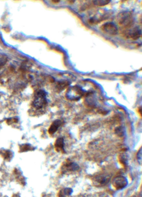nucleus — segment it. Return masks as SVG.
I'll return each instance as SVG.
<instances>
[{
    "label": "nucleus",
    "instance_id": "obj_7",
    "mask_svg": "<svg viewBox=\"0 0 142 197\" xmlns=\"http://www.w3.org/2000/svg\"><path fill=\"white\" fill-rule=\"evenodd\" d=\"M54 147L57 152H61L62 153H65L64 149V141L62 138H58L54 144Z\"/></svg>",
    "mask_w": 142,
    "mask_h": 197
},
{
    "label": "nucleus",
    "instance_id": "obj_3",
    "mask_svg": "<svg viewBox=\"0 0 142 197\" xmlns=\"http://www.w3.org/2000/svg\"><path fill=\"white\" fill-rule=\"evenodd\" d=\"M47 104L46 98V93L43 91L41 90L37 92L36 94L35 100L34 101V105L37 108H41Z\"/></svg>",
    "mask_w": 142,
    "mask_h": 197
},
{
    "label": "nucleus",
    "instance_id": "obj_2",
    "mask_svg": "<svg viewBox=\"0 0 142 197\" xmlns=\"http://www.w3.org/2000/svg\"><path fill=\"white\" fill-rule=\"evenodd\" d=\"M83 92L82 89L79 86H73L69 88L67 90L66 96L67 98L71 101H78L82 97Z\"/></svg>",
    "mask_w": 142,
    "mask_h": 197
},
{
    "label": "nucleus",
    "instance_id": "obj_1",
    "mask_svg": "<svg viewBox=\"0 0 142 197\" xmlns=\"http://www.w3.org/2000/svg\"><path fill=\"white\" fill-rule=\"evenodd\" d=\"M117 21L122 27L128 28L133 24L134 18L130 12L123 11L117 15Z\"/></svg>",
    "mask_w": 142,
    "mask_h": 197
},
{
    "label": "nucleus",
    "instance_id": "obj_13",
    "mask_svg": "<svg viewBox=\"0 0 142 197\" xmlns=\"http://www.w3.org/2000/svg\"><path fill=\"white\" fill-rule=\"evenodd\" d=\"M7 61V58L5 55L0 54V66L4 65L6 62Z\"/></svg>",
    "mask_w": 142,
    "mask_h": 197
},
{
    "label": "nucleus",
    "instance_id": "obj_4",
    "mask_svg": "<svg viewBox=\"0 0 142 197\" xmlns=\"http://www.w3.org/2000/svg\"><path fill=\"white\" fill-rule=\"evenodd\" d=\"M100 29L106 34L110 35H115L118 32V29L116 25L112 22L106 23L103 24L100 27Z\"/></svg>",
    "mask_w": 142,
    "mask_h": 197
},
{
    "label": "nucleus",
    "instance_id": "obj_11",
    "mask_svg": "<svg viewBox=\"0 0 142 197\" xmlns=\"http://www.w3.org/2000/svg\"><path fill=\"white\" fill-rule=\"evenodd\" d=\"M108 181L109 178L105 176H99L95 178V182L100 184H105V183H108Z\"/></svg>",
    "mask_w": 142,
    "mask_h": 197
},
{
    "label": "nucleus",
    "instance_id": "obj_9",
    "mask_svg": "<svg viewBox=\"0 0 142 197\" xmlns=\"http://www.w3.org/2000/svg\"><path fill=\"white\" fill-rule=\"evenodd\" d=\"M72 193V190L70 188H65L61 190L58 194V197H67Z\"/></svg>",
    "mask_w": 142,
    "mask_h": 197
},
{
    "label": "nucleus",
    "instance_id": "obj_5",
    "mask_svg": "<svg viewBox=\"0 0 142 197\" xmlns=\"http://www.w3.org/2000/svg\"><path fill=\"white\" fill-rule=\"evenodd\" d=\"M127 185H128V180L124 176H117L113 180V186L117 190L123 189Z\"/></svg>",
    "mask_w": 142,
    "mask_h": 197
},
{
    "label": "nucleus",
    "instance_id": "obj_8",
    "mask_svg": "<svg viewBox=\"0 0 142 197\" xmlns=\"http://www.w3.org/2000/svg\"><path fill=\"white\" fill-rule=\"evenodd\" d=\"M62 124V121L60 120H56L55 121H54L53 122H52V125H50V128H49V133L50 134V135H52L55 133V132L57 131L59 127H60L61 125Z\"/></svg>",
    "mask_w": 142,
    "mask_h": 197
},
{
    "label": "nucleus",
    "instance_id": "obj_14",
    "mask_svg": "<svg viewBox=\"0 0 142 197\" xmlns=\"http://www.w3.org/2000/svg\"><path fill=\"white\" fill-rule=\"evenodd\" d=\"M137 158H138V160L139 164H141V162H142V148H140L139 151V152L138 153V154H137Z\"/></svg>",
    "mask_w": 142,
    "mask_h": 197
},
{
    "label": "nucleus",
    "instance_id": "obj_6",
    "mask_svg": "<svg viewBox=\"0 0 142 197\" xmlns=\"http://www.w3.org/2000/svg\"><path fill=\"white\" fill-rule=\"evenodd\" d=\"M79 169L78 165L71 161H67L62 165V170L64 173H71L77 171Z\"/></svg>",
    "mask_w": 142,
    "mask_h": 197
},
{
    "label": "nucleus",
    "instance_id": "obj_12",
    "mask_svg": "<svg viewBox=\"0 0 142 197\" xmlns=\"http://www.w3.org/2000/svg\"><path fill=\"white\" fill-rule=\"evenodd\" d=\"M110 2V1L109 0H97V1H94V4L97 5L98 6H104L106 5Z\"/></svg>",
    "mask_w": 142,
    "mask_h": 197
},
{
    "label": "nucleus",
    "instance_id": "obj_10",
    "mask_svg": "<svg viewBox=\"0 0 142 197\" xmlns=\"http://www.w3.org/2000/svg\"><path fill=\"white\" fill-rule=\"evenodd\" d=\"M129 35L130 37H131L132 38L136 39L138 38H139L140 35H141V32H140V30L138 29H135L130 32Z\"/></svg>",
    "mask_w": 142,
    "mask_h": 197
}]
</instances>
